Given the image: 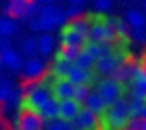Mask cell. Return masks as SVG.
I'll use <instances>...</instances> for the list:
<instances>
[{"label": "cell", "instance_id": "3957f363", "mask_svg": "<svg viewBox=\"0 0 146 130\" xmlns=\"http://www.w3.org/2000/svg\"><path fill=\"white\" fill-rule=\"evenodd\" d=\"M102 116H104V120H106V124H108L110 130H124L126 124H128V120H130V118H128L126 98H124V96L118 98L112 106L106 108V112H104Z\"/></svg>", "mask_w": 146, "mask_h": 130}, {"label": "cell", "instance_id": "277c9868", "mask_svg": "<svg viewBox=\"0 0 146 130\" xmlns=\"http://www.w3.org/2000/svg\"><path fill=\"white\" fill-rule=\"evenodd\" d=\"M124 84H118L114 78H110V76H106V78H102L100 82H96V94L102 98V102H104V106L108 108V106H112L118 98H122V94H124Z\"/></svg>", "mask_w": 146, "mask_h": 130}, {"label": "cell", "instance_id": "7a4b0ae2", "mask_svg": "<svg viewBox=\"0 0 146 130\" xmlns=\"http://www.w3.org/2000/svg\"><path fill=\"white\" fill-rule=\"evenodd\" d=\"M128 90L130 98L146 100V66L144 60H136L130 68V78H128Z\"/></svg>", "mask_w": 146, "mask_h": 130}, {"label": "cell", "instance_id": "7c38bea8", "mask_svg": "<svg viewBox=\"0 0 146 130\" xmlns=\"http://www.w3.org/2000/svg\"><path fill=\"white\" fill-rule=\"evenodd\" d=\"M120 62H118V58L114 56V54H108V56H102V58H98V60H94V66H92V70L96 72V76H112V72L116 70V66H118Z\"/></svg>", "mask_w": 146, "mask_h": 130}, {"label": "cell", "instance_id": "5b68a950", "mask_svg": "<svg viewBox=\"0 0 146 130\" xmlns=\"http://www.w3.org/2000/svg\"><path fill=\"white\" fill-rule=\"evenodd\" d=\"M88 40L92 42H114L116 34L112 28V18H92L88 28Z\"/></svg>", "mask_w": 146, "mask_h": 130}, {"label": "cell", "instance_id": "ba28073f", "mask_svg": "<svg viewBox=\"0 0 146 130\" xmlns=\"http://www.w3.org/2000/svg\"><path fill=\"white\" fill-rule=\"evenodd\" d=\"M46 72V66L40 58H28L24 62V68H22V74H24V80L26 82H38Z\"/></svg>", "mask_w": 146, "mask_h": 130}, {"label": "cell", "instance_id": "f546056e", "mask_svg": "<svg viewBox=\"0 0 146 130\" xmlns=\"http://www.w3.org/2000/svg\"><path fill=\"white\" fill-rule=\"evenodd\" d=\"M88 92H90V86H86V84H76V86H74V92H72V98L82 104L84 98L88 96Z\"/></svg>", "mask_w": 146, "mask_h": 130}, {"label": "cell", "instance_id": "ab89813d", "mask_svg": "<svg viewBox=\"0 0 146 130\" xmlns=\"http://www.w3.org/2000/svg\"><path fill=\"white\" fill-rule=\"evenodd\" d=\"M68 2H70V4H78V6H82L86 0H68Z\"/></svg>", "mask_w": 146, "mask_h": 130}, {"label": "cell", "instance_id": "9c48e42d", "mask_svg": "<svg viewBox=\"0 0 146 130\" xmlns=\"http://www.w3.org/2000/svg\"><path fill=\"white\" fill-rule=\"evenodd\" d=\"M66 80L70 82V84H86V86H92V84H96V72L92 70V68H88V70H82V68H76V66H72L70 70H68V74H66Z\"/></svg>", "mask_w": 146, "mask_h": 130}, {"label": "cell", "instance_id": "d6986e66", "mask_svg": "<svg viewBox=\"0 0 146 130\" xmlns=\"http://www.w3.org/2000/svg\"><path fill=\"white\" fill-rule=\"evenodd\" d=\"M36 46H38V54L40 56H50L54 50V38L50 32H42L36 38Z\"/></svg>", "mask_w": 146, "mask_h": 130}, {"label": "cell", "instance_id": "74e56055", "mask_svg": "<svg viewBox=\"0 0 146 130\" xmlns=\"http://www.w3.org/2000/svg\"><path fill=\"white\" fill-rule=\"evenodd\" d=\"M4 48H10V38L8 36H0V50Z\"/></svg>", "mask_w": 146, "mask_h": 130}, {"label": "cell", "instance_id": "30bf717a", "mask_svg": "<svg viewBox=\"0 0 146 130\" xmlns=\"http://www.w3.org/2000/svg\"><path fill=\"white\" fill-rule=\"evenodd\" d=\"M0 60H2V64H4L10 72H14V74L22 72V68H24L22 56H20L12 46H10V48H4V50H0Z\"/></svg>", "mask_w": 146, "mask_h": 130}, {"label": "cell", "instance_id": "60d3db41", "mask_svg": "<svg viewBox=\"0 0 146 130\" xmlns=\"http://www.w3.org/2000/svg\"><path fill=\"white\" fill-rule=\"evenodd\" d=\"M38 4H54V0H36Z\"/></svg>", "mask_w": 146, "mask_h": 130}, {"label": "cell", "instance_id": "8d00e7d4", "mask_svg": "<svg viewBox=\"0 0 146 130\" xmlns=\"http://www.w3.org/2000/svg\"><path fill=\"white\" fill-rule=\"evenodd\" d=\"M28 26H30V30H32V32H40V20H38L36 16L28 20Z\"/></svg>", "mask_w": 146, "mask_h": 130}, {"label": "cell", "instance_id": "6da1fadb", "mask_svg": "<svg viewBox=\"0 0 146 130\" xmlns=\"http://www.w3.org/2000/svg\"><path fill=\"white\" fill-rule=\"evenodd\" d=\"M48 98H52L48 86H44L40 82H28L26 86H22V100L18 104V112L38 114V110L44 106V102Z\"/></svg>", "mask_w": 146, "mask_h": 130}, {"label": "cell", "instance_id": "ffe728a7", "mask_svg": "<svg viewBox=\"0 0 146 130\" xmlns=\"http://www.w3.org/2000/svg\"><path fill=\"white\" fill-rule=\"evenodd\" d=\"M124 22L128 24L130 30H134V28H146V16L140 10H128Z\"/></svg>", "mask_w": 146, "mask_h": 130}, {"label": "cell", "instance_id": "ee69618b", "mask_svg": "<svg viewBox=\"0 0 146 130\" xmlns=\"http://www.w3.org/2000/svg\"><path fill=\"white\" fill-rule=\"evenodd\" d=\"M2 68H4V64H2V60H0V70H2Z\"/></svg>", "mask_w": 146, "mask_h": 130}, {"label": "cell", "instance_id": "f35d334b", "mask_svg": "<svg viewBox=\"0 0 146 130\" xmlns=\"http://www.w3.org/2000/svg\"><path fill=\"white\" fill-rule=\"evenodd\" d=\"M140 118H142V120H146V100H144V104H142V110H140Z\"/></svg>", "mask_w": 146, "mask_h": 130}, {"label": "cell", "instance_id": "8992f818", "mask_svg": "<svg viewBox=\"0 0 146 130\" xmlns=\"http://www.w3.org/2000/svg\"><path fill=\"white\" fill-rule=\"evenodd\" d=\"M80 52L88 54L92 60H98L102 56L114 54V46H112V42H92V40H86L80 46Z\"/></svg>", "mask_w": 146, "mask_h": 130}, {"label": "cell", "instance_id": "d590c367", "mask_svg": "<svg viewBox=\"0 0 146 130\" xmlns=\"http://www.w3.org/2000/svg\"><path fill=\"white\" fill-rule=\"evenodd\" d=\"M132 32V40L134 42H146V28H134V30H130Z\"/></svg>", "mask_w": 146, "mask_h": 130}, {"label": "cell", "instance_id": "83f0119b", "mask_svg": "<svg viewBox=\"0 0 146 130\" xmlns=\"http://www.w3.org/2000/svg\"><path fill=\"white\" fill-rule=\"evenodd\" d=\"M142 104H144V100H138V98L126 100V106H128V118H140Z\"/></svg>", "mask_w": 146, "mask_h": 130}, {"label": "cell", "instance_id": "5bb4252c", "mask_svg": "<svg viewBox=\"0 0 146 130\" xmlns=\"http://www.w3.org/2000/svg\"><path fill=\"white\" fill-rule=\"evenodd\" d=\"M72 92H74V84H70L66 78H56L50 84V94L54 100H68L72 98Z\"/></svg>", "mask_w": 146, "mask_h": 130}, {"label": "cell", "instance_id": "ac0fdd59", "mask_svg": "<svg viewBox=\"0 0 146 130\" xmlns=\"http://www.w3.org/2000/svg\"><path fill=\"white\" fill-rule=\"evenodd\" d=\"M82 108H86V110H90V112H94L96 116L98 114H102V112H106V106H104V102H102V98L96 94V92H88V96L84 98V102H82Z\"/></svg>", "mask_w": 146, "mask_h": 130}, {"label": "cell", "instance_id": "b9f144b4", "mask_svg": "<svg viewBox=\"0 0 146 130\" xmlns=\"http://www.w3.org/2000/svg\"><path fill=\"white\" fill-rule=\"evenodd\" d=\"M140 130H146V120H142V124H140Z\"/></svg>", "mask_w": 146, "mask_h": 130}, {"label": "cell", "instance_id": "d6a6232c", "mask_svg": "<svg viewBox=\"0 0 146 130\" xmlns=\"http://www.w3.org/2000/svg\"><path fill=\"white\" fill-rule=\"evenodd\" d=\"M80 12H82V6H78V4H70V6L64 10V14H66V18H68V20L80 18Z\"/></svg>", "mask_w": 146, "mask_h": 130}, {"label": "cell", "instance_id": "1f68e13d", "mask_svg": "<svg viewBox=\"0 0 146 130\" xmlns=\"http://www.w3.org/2000/svg\"><path fill=\"white\" fill-rule=\"evenodd\" d=\"M58 8H56V4H40V10H38V18H48V16H52L54 12H56Z\"/></svg>", "mask_w": 146, "mask_h": 130}, {"label": "cell", "instance_id": "7402d4cb", "mask_svg": "<svg viewBox=\"0 0 146 130\" xmlns=\"http://www.w3.org/2000/svg\"><path fill=\"white\" fill-rule=\"evenodd\" d=\"M16 30H18V24H16V20H12V18H8V16H0V36H14L16 34Z\"/></svg>", "mask_w": 146, "mask_h": 130}, {"label": "cell", "instance_id": "44dd1931", "mask_svg": "<svg viewBox=\"0 0 146 130\" xmlns=\"http://www.w3.org/2000/svg\"><path fill=\"white\" fill-rule=\"evenodd\" d=\"M130 68H132V64H128V62H120L118 66H116V70L112 72V76L110 78H114L118 84H128V78H130Z\"/></svg>", "mask_w": 146, "mask_h": 130}, {"label": "cell", "instance_id": "484cf974", "mask_svg": "<svg viewBox=\"0 0 146 130\" xmlns=\"http://www.w3.org/2000/svg\"><path fill=\"white\" fill-rule=\"evenodd\" d=\"M22 54L28 56V58H36L38 46H36V38H34V36H28V38L22 42Z\"/></svg>", "mask_w": 146, "mask_h": 130}, {"label": "cell", "instance_id": "cb8c5ba5", "mask_svg": "<svg viewBox=\"0 0 146 130\" xmlns=\"http://www.w3.org/2000/svg\"><path fill=\"white\" fill-rule=\"evenodd\" d=\"M66 24H68V28H72L74 32L82 34V36L88 40V28H90V20H86V18H74V20H70V22H66Z\"/></svg>", "mask_w": 146, "mask_h": 130}, {"label": "cell", "instance_id": "52a82bcc", "mask_svg": "<svg viewBox=\"0 0 146 130\" xmlns=\"http://www.w3.org/2000/svg\"><path fill=\"white\" fill-rule=\"evenodd\" d=\"M12 126H14V130H42L44 128L42 120L30 112H18L16 118L12 120Z\"/></svg>", "mask_w": 146, "mask_h": 130}, {"label": "cell", "instance_id": "603a6c76", "mask_svg": "<svg viewBox=\"0 0 146 130\" xmlns=\"http://www.w3.org/2000/svg\"><path fill=\"white\" fill-rule=\"evenodd\" d=\"M78 48H58V52L54 54V60H58V62H68V64H74V60H76V56H78Z\"/></svg>", "mask_w": 146, "mask_h": 130}, {"label": "cell", "instance_id": "e575fe53", "mask_svg": "<svg viewBox=\"0 0 146 130\" xmlns=\"http://www.w3.org/2000/svg\"><path fill=\"white\" fill-rule=\"evenodd\" d=\"M112 8V0H94V10L96 12H108Z\"/></svg>", "mask_w": 146, "mask_h": 130}, {"label": "cell", "instance_id": "7bdbcfd3", "mask_svg": "<svg viewBox=\"0 0 146 130\" xmlns=\"http://www.w3.org/2000/svg\"><path fill=\"white\" fill-rule=\"evenodd\" d=\"M140 4H142V8L146 10V0H140Z\"/></svg>", "mask_w": 146, "mask_h": 130}, {"label": "cell", "instance_id": "2e32d148", "mask_svg": "<svg viewBox=\"0 0 146 130\" xmlns=\"http://www.w3.org/2000/svg\"><path fill=\"white\" fill-rule=\"evenodd\" d=\"M30 0H4V14L8 18H24L26 14V6H28Z\"/></svg>", "mask_w": 146, "mask_h": 130}, {"label": "cell", "instance_id": "e0dca14e", "mask_svg": "<svg viewBox=\"0 0 146 130\" xmlns=\"http://www.w3.org/2000/svg\"><path fill=\"white\" fill-rule=\"evenodd\" d=\"M36 116L42 120V124H48V122H52V120H58V100L48 98V100L44 102V106L38 110Z\"/></svg>", "mask_w": 146, "mask_h": 130}, {"label": "cell", "instance_id": "d4e9b609", "mask_svg": "<svg viewBox=\"0 0 146 130\" xmlns=\"http://www.w3.org/2000/svg\"><path fill=\"white\" fill-rule=\"evenodd\" d=\"M112 28H114V34L118 40H128V24L120 18H112Z\"/></svg>", "mask_w": 146, "mask_h": 130}, {"label": "cell", "instance_id": "836d02e7", "mask_svg": "<svg viewBox=\"0 0 146 130\" xmlns=\"http://www.w3.org/2000/svg\"><path fill=\"white\" fill-rule=\"evenodd\" d=\"M38 10H40V4L36 2V0H30L28 2V6H26V14H24V18H34L36 14H38Z\"/></svg>", "mask_w": 146, "mask_h": 130}, {"label": "cell", "instance_id": "4316f807", "mask_svg": "<svg viewBox=\"0 0 146 130\" xmlns=\"http://www.w3.org/2000/svg\"><path fill=\"white\" fill-rule=\"evenodd\" d=\"M12 92H14V84L6 78H0V104L6 102L12 96Z\"/></svg>", "mask_w": 146, "mask_h": 130}, {"label": "cell", "instance_id": "4dcf8cb0", "mask_svg": "<svg viewBox=\"0 0 146 130\" xmlns=\"http://www.w3.org/2000/svg\"><path fill=\"white\" fill-rule=\"evenodd\" d=\"M46 130H72V126H70V122H64V120H52V122H48L46 124Z\"/></svg>", "mask_w": 146, "mask_h": 130}, {"label": "cell", "instance_id": "8fae6325", "mask_svg": "<svg viewBox=\"0 0 146 130\" xmlns=\"http://www.w3.org/2000/svg\"><path fill=\"white\" fill-rule=\"evenodd\" d=\"M96 122H98V116L94 112L80 108V112L70 122V126H72V130H90V128H96Z\"/></svg>", "mask_w": 146, "mask_h": 130}, {"label": "cell", "instance_id": "9a60e30c", "mask_svg": "<svg viewBox=\"0 0 146 130\" xmlns=\"http://www.w3.org/2000/svg\"><path fill=\"white\" fill-rule=\"evenodd\" d=\"M82 104L76 102L74 98H68V100H58V118L64 120V122H72L74 116L80 112Z\"/></svg>", "mask_w": 146, "mask_h": 130}, {"label": "cell", "instance_id": "f1b7e54d", "mask_svg": "<svg viewBox=\"0 0 146 130\" xmlns=\"http://www.w3.org/2000/svg\"><path fill=\"white\" fill-rule=\"evenodd\" d=\"M74 66H76V68H82V70H88V68L94 66V60H92L88 54L78 52V56H76V60H74Z\"/></svg>", "mask_w": 146, "mask_h": 130}, {"label": "cell", "instance_id": "bcb514c9", "mask_svg": "<svg viewBox=\"0 0 146 130\" xmlns=\"http://www.w3.org/2000/svg\"><path fill=\"white\" fill-rule=\"evenodd\" d=\"M124 130H128V128H124Z\"/></svg>", "mask_w": 146, "mask_h": 130}, {"label": "cell", "instance_id": "4fadbf2b", "mask_svg": "<svg viewBox=\"0 0 146 130\" xmlns=\"http://www.w3.org/2000/svg\"><path fill=\"white\" fill-rule=\"evenodd\" d=\"M86 42V38L78 32H74L72 28H68V24L62 26V32H60V46L62 48H78Z\"/></svg>", "mask_w": 146, "mask_h": 130}, {"label": "cell", "instance_id": "f6af8a7d", "mask_svg": "<svg viewBox=\"0 0 146 130\" xmlns=\"http://www.w3.org/2000/svg\"><path fill=\"white\" fill-rule=\"evenodd\" d=\"M144 66H146V60H144Z\"/></svg>", "mask_w": 146, "mask_h": 130}]
</instances>
